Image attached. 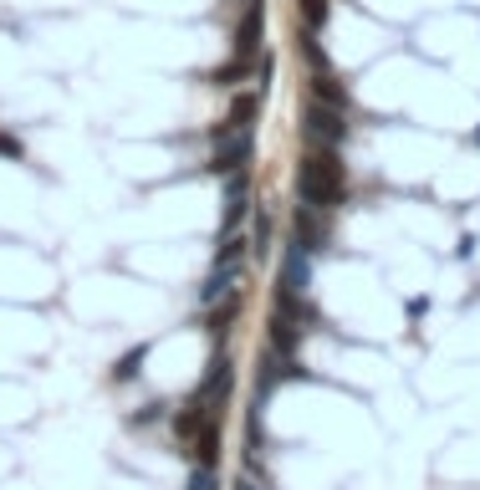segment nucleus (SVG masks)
Listing matches in <instances>:
<instances>
[{
    "instance_id": "f257e3e1",
    "label": "nucleus",
    "mask_w": 480,
    "mask_h": 490,
    "mask_svg": "<svg viewBox=\"0 0 480 490\" xmlns=\"http://www.w3.org/2000/svg\"><path fill=\"white\" fill-rule=\"evenodd\" d=\"M296 194L312 209H333L348 200V169L337 159V148H307V159L296 163Z\"/></svg>"
},
{
    "instance_id": "f03ea898",
    "label": "nucleus",
    "mask_w": 480,
    "mask_h": 490,
    "mask_svg": "<svg viewBox=\"0 0 480 490\" xmlns=\"http://www.w3.org/2000/svg\"><path fill=\"white\" fill-rule=\"evenodd\" d=\"M302 128H307V143H312V148H337V143L348 138V122H342V113H337V107H327V102H307Z\"/></svg>"
},
{
    "instance_id": "7ed1b4c3",
    "label": "nucleus",
    "mask_w": 480,
    "mask_h": 490,
    "mask_svg": "<svg viewBox=\"0 0 480 490\" xmlns=\"http://www.w3.org/2000/svg\"><path fill=\"white\" fill-rule=\"evenodd\" d=\"M230 378H235V373H230V358L220 352V358L209 363V378L194 388V399H189V404L200 408L205 419H220V408H225V399H230Z\"/></svg>"
},
{
    "instance_id": "20e7f679",
    "label": "nucleus",
    "mask_w": 480,
    "mask_h": 490,
    "mask_svg": "<svg viewBox=\"0 0 480 490\" xmlns=\"http://www.w3.org/2000/svg\"><path fill=\"white\" fill-rule=\"evenodd\" d=\"M292 241L302 245L307 256H322V250L333 245V230H327V220H322V209L296 204V209H292Z\"/></svg>"
},
{
    "instance_id": "39448f33",
    "label": "nucleus",
    "mask_w": 480,
    "mask_h": 490,
    "mask_svg": "<svg viewBox=\"0 0 480 490\" xmlns=\"http://www.w3.org/2000/svg\"><path fill=\"white\" fill-rule=\"evenodd\" d=\"M251 163V128H220L215 133V174H235Z\"/></svg>"
},
{
    "instance_id": "423d86ee",
    "label": "nucleus",
    "mask_w": 480,
    "mask_h": 490,
    "mask_svg": "<svg viewBox=\"0 0 480 490\" xmlns=\"http://www.w3.org/2000/svg\"><path fill=\"white\" fill-rule=\"evenodd\" d=\"M261 36H266V5H261V0H246V16L235 26V57L256 61L261 57Z\"/></svg>"
},
{
    "instance_id": "0eeeda50",
    "label": "nucleus",
    "mask_w": 480,
    "mask_h": 490,
    "mask_svg": "<svg viewBox=\"0 0 480 490\" xmlns=\"http://www.w3.org/2000/svg\"><path fill=\"white\" fill-rule=\"evenodd\" d=\"M307 286H312V256H307L296 241H287V250H281V286H276V291L307 296Z\"/></svg>"
},
{
    "instance_id": "6e6552de",
    "label": "nucleus",
    "mask_w": 480,
    "mask_h": 490,
    "mask_svg": "<svg viewBox=\"0 0 480 490\" xmlns=\"http://www.w3.org/2000/svg\"><path fill=\"white\" fill-rule=\"evenodd\" d=\"M240 276H246V261H235V265H215V271L205 276V286H200V312H209L215 302L235 296V291H240Z\"/></svg>"
},
{
    "instance_id": "1a4fd4ad",
    "label": "nucleus",
    "mask_w": 480,
    "mask_h": 490,
    "mask_svg": "<svg viewBox=\"0 0 480 490\" xmlns=\"http://www.w3.org/2000/svg\"><path fill=\"white\" fill-rule=\"evenodd\" d=\"M246 215H251V174L235 169V174H225V230H240Z\"/></svg>"
},
{
    "instance_id": "9d476101",
    "label": "nucleus",
    "mask_w": 480,
    "mask_h": 490,
    "mask_svg": "<svg viewBox=\"0 0 480 490\" xmlns=\"http://www.w3.org/2000/svg\"><path fill=\"white\" fill-rule=\"evenodd\" d=\"M312 102H327V107H348V92H342V82L333 72H312Z\"/></svg>"
},
{
    "instance_id": "9b49d317",
    "label": "nucleus",
    "mask_w": 480,
    "mask_h": 490,
    "mask_svg": "<svg viewBox=\"0 0 480 490\" xmlns=\"http://www.w3.org/2000/svg\"><path fill=\"white\" fill-rule=\"evenodd\" d=\"M302 5V31H322L333 20V0H296Z\"/></svg>"
},
{
    "instance_id": "f8f14e48",
    "label": "nucleus",
    "mask_w": 480,
    "mask_h": 490,
    "mask_svg": "<svg viewBox=\"0 0 480 490\" xmlns=\"http://www.w3.org/2000/svg\"><path fill=\"white\" fill-rule=\"evenodd\" d=\"M246 235H235V230H225L220 235V250H215V265H235V261H246Z\"/></svg>"
},
{
    "instance_id": "ddd939ff",
    "label": "nucleus",
    "mask_w": 480,
    "mask_h": 490,
    "mask_svg": "<svg viewBox=\"0 0 480 490\" xmlns=\"http://www.w3.org/2000/svg\"><path fill=\"white\" fill-rule=\"evenodd\" d=\"M256 113H261V92H251V98L235 102V107H230V118H225V128H251Z\"/></svg>"
},
{
    "instance_id": "4468645a",
    "label": "nucleus",
    "mask_w": 480,
    "mask_h": 490,
    "mask_svg": "<svg viewBox=\"0 0 480 490\" xmlns=\"http://www.w3.org/2000/svg\"><path fill=\"white\" fill-rule=\"evenodd\" d=\"M312 36L317 31H302V57H307V67H312V72H333V67H327V51H322Z\"/></svg>"
},
{
    "instance_id": "2eb2a0df",
    "label": "nucleus",
    "mask_w": 480,
    "mask_h": 490,
    "mask_svg": "<svg viewBox=\"0 0 480 490\" xmlns=\"http://www.w3.org/2000/svg\"><path fill=\"white\" fill-rule=\"evenodd\" d=\"M220 480H215V465H200L194 470V480H189V490H215Z\"/></svg>"
},
{
    "instance_id": "dca6fc26",
    "label": "nucleus",
    "mask_w": 480,
    "mask_h": 490,
    "mask_svg": "<svg viewBox=\"0 0 480 490\" xmlns=\"http://www.w3.org/2000/svg\"><path fill=\"white\" fill-rule=\"evenodd\" d=\"M0 154H5V159H21V143L11 138V133H0Z\"/></svg>"
},
{
    "instance_id": "f3484780",
    "label": "nucleus",
    "mask_w": 480,
    "mask_h": 490,
    "mask_svg": "<svg viewBox=\"0 0 480 490\" xmlns=\"http://www.w3.org/2000/svg\"><path fill=\"white\" fill-rule=\"evenodd\" d=\"M240 490H261V486H251V480H246V486H240Z\"/></svg>"
},
{
    "instance_id": "a211bd4d",
    "label": "nucleus",
    "mask_w": 480,
    "mask_h": 490,
    "mask_svg": "<svg viewBox=\"0 0 480 490\" xmlns=\"http://www.w3.org/2000/svg\"><path fill=\"white\" fill-rule=\"evenodd\" d=\"M476 143H480V133H476Z\"/></svg>"
}]
</instances>
